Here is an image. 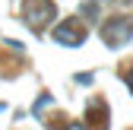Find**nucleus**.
Returning <instances> with one entry per match:
<instances>
[{"instance_id":"4","label":"nucleus","mask_w":133,"mask_h":130,"mask_svg":"<svg viewBox=\"0 0 133 130\" xmlns=\"http://www.w3.org/2000/svg\"><path fill=\"white\" fill-rule=\"evenodd\" d=\"M82 13L95 19V16H98V3H92V0H86V3H82Z\"/></svg>"},{"instance_id":"1","label":"nucleus","mask_w":133,"mask_h":130,"mask_svg":"<svg viewBox=\"0 0 133 130\" xmlns=\"http://www.w3.org/2000/svg\"><path fill=\"white\" fill-rule=\"evenodd\" d=\"M102 38H105L111 48H117V44L130 41V38H133V19H130V16H117V19H108V22L102 25Z\"/></svg>"},{"instance_id":"2","label":"nucleus","mask_w":133,"mask_h":130,"mask_svg":"<svg viewBox=\"0 0 133 130\" xmlns=\"http://www.w3.org/2000/svg\"><path fill=\"white\" fill-rule=\"evenodd\" d=\"M54 38H57L60 44L76 48V44L86 41V32H82V25H79V22H60V25L54 29Z\"/></svg>"},{"instance_id":"5","label":"nucleus","mask_w":133,"mask_h":130,"mask_svg":"<svg viewBox=\"0 0 133 130\" xmlns=\"http://www.w3.org/2000/svg\"><path fill=\"white\" fill-rule=\"evenodd\" d=\"M66 130H86V127H82V124H70V127H66Z\"/></svg>"},{"instance_id":"3","label":"nucleus","mask_w":133,"mask_h":130,"mask_svg":"<svg viewBox=\"0 0 133 130\" xmlns=\"http://www.w3.org/2000/svg\"><path fill=\"white\" fill-rule=\"evenodd\" d=\"M51 16H54V6L51 3H41V0H29V3H25V19L35 25V29L41 22H48Z\"/></svg>"}]
</instances>
